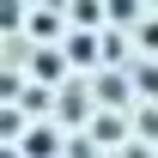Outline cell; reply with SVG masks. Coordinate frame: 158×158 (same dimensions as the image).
<instances>
[{
    "label": "cell",
    "instance_id": "1",
    "mask_svg": "<svg viewBox=\"0 0 158 158\" xmlns=\"http://www.w3.org/2000/svg\"><path fill=\"white\" fill-rule=\"evenodd\" d=\"M24 152H31V158H49V152H55V134H31V146H24Z\"/></svg>",
    "mask_w": 158,
    "mask_h": 158
}]
</instances>
